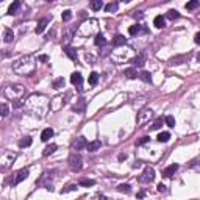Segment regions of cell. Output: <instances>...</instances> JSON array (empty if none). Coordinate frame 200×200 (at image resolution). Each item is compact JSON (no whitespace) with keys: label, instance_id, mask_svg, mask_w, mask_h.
<instances>
[{"label":"cell","instance_id":"ac0fdd59","mask_svg":"<svg viewBox=\"0 0 200 200\" xmlns=\"http://www.w3.org/2000/svg\"><path fill=\"white\" fill-rule=\"evenodd\" d=\"M94 42H95V45H105L106 44V39H105V36L102 35V33H98V35H95V39H94Z\"/></svg>","mask_w":200,"mask_h":200},{"label":"cell","instance_id":"484cf974","mask_svg":"<svg viewBox=\"0 0 200 200\" xmlns=\"http://www.w3.org/2000/svg\"><path fill=\"white\" fill-rule=\"evenodd\" d=\"M88 81H89L91 86H95L97 81H98V73H97V72H92V73L89 75V80H88Z\"/></svg>","mask_w":200,"mask_h":200},{"label":"cell","instance_id":"83f0119b","mask_svg":"<svg viewBox=\"0 0 200 200\" xmlns=\"http://www.w3.org/2000/svg\"><path fill=\"white\" fill-rule=\"evenodd\" d=\"M139 31H141V25H138V23H136V25H131V27L128 28V33H130L131 36H135V35H138Z\"/></svg>","mask_w":200,"mask_h":200},{"label":"cell","instance_id":"5bb4252c","mask_svg":"<svg viewBox=\"0 0 200 200\" xmlns=\"http://www.w3.org/2000/svg\"><path fill=\"white\" fill-rule=\"evenodd\" d=\"M123 75H125L127 78H136V77H138V72H136L135 67H130V69H125V70H123Z\"/></svg>","mask_w":200,"mask_h":200},{"label":"cell","instance_id":"74e56055","mask_svg":"<svg viewBox=\"0 0 200 200\" xmlns=\"http://www.w3.org/2000/svg\"><path fill=\"white\" fill-rule=\"evenodd\" d=\"M25 102H23V100L22 98H19V100H14V102H13V106H22Z\"/></svg>","mask_w":200,"mask_h":200},{"label":"cell","instance_id":"f35d334b","mask_svg":"<svg viewBox=\"0 0 200 200\" xmlns=\"http://www.w3.org/2000/svg\"><path fill=\"white\" fill-rule=\"evenodd\" d=\"M158 191H160V192H164V191H166V186H164L163 183H160V185H158Z\"/></svg>","mask_w":200,"mask_h":200},{"label":"cell","instance_id":"30bf717a","mask_svg":"<svg viewBox=\"0 0 200 200\" xmlns=\"http://www.w3.org/2000/svg\"><path fill=\"white\" fill-rule=\"evenodd\" d=\"M100 141L98 139H95V141H92V142H88L86 144V148H88V152H95V150H98L100 148Z\"/></svg>","mask_w":200,"mask_h":200},{"label":"cell","instance_id":"ffe728a7","mask_svg":"<svg viewBox=\"0 0 200 200\" xmlns=\"http://www.w3.org/2000/svg\"><path fill=\"white\" fill-rule=\"evenodd\" d=\"M117 8H119V3H117V2H111V3H108V5L105 6V11H106V13H116Z\"/></svg>","mask_w":200,"mask_h":200},{"label":"cell","instance_id":"e575fe53","mask_svg":"<svg viewBox=\"0 0 200 200\" xmlns=\"http://www.w3.org/2000/svg\"><path fill=\"white\" fill-rule=\"evenodd\" d=\"M198 6V0H192V2L186 3V10H195Z\"/></svg>","mask_w":200,"mask_h":200},{"label":"cell","instance_id":"277c9868","mask_svg":"<svg viewBox=\"0 0 200 200\" xmlns=\"http://www.w3.org/2000/svg\"><path fill=\"white\" fill-rule=\"evenodd\" d=\"M28 169H20L17 173H16V178H14V181H13V186H16V185H19L20 181H23L25 178L28 177Z\"/></svg>","mask_w":200,"mask_h":200},{"label":"cell","instance_id":"4dcf8cb0","mask_svg":"<svg viewBox=\"0 0 200 200\" xmlns=\"http://www.w3.org/2000/svg\"><path fill=\"white\" fill-rule=\"evenodd\" d=\"M10 113V108H8V105H5V103H2V105H0V116H6Z\"/></svg>","mask_w":200,"mask_h":200},{"label":"cell","instance_id":"52a82bcc","mask_svg":"<svg viewBox=\"0 0 200 200\" xmlns=\"http://www.w3.org/2000/svg\"><path fill=\"white\" fill-rule=\"evenodd\" d=\"M50 23V19H42V20H39V23H38V27H36V30H35V33L36 35H41L44 30H45V27H47V25Z\"/></svg>","mask_w":200,"mask_h":200},{"label":"cell","instance_id":"8d00e7d4","mask_svg":"<svg viewBox=\"0 0 200 200\" xmlns=\"http://www.w3.org/2000/svg\"><path fill=\"white\" fill-rule=\"evenodd\" d=\"M148 141H150V138H148V136H144V138H141V139L136 142V145H144V144H147Z\"/></svg>","mask_w":200,"mask_h":200},{"label":"cell","instance_id":"d6986e66","mask_svg":"<svg viewBox=\"0 0 200 200\" xmlns=\"http://www.w3.org/2000/svg\"><path fill=\"white\" fill-rule=\"evenodd\" d=\"M30 145H31V138H30V136H25V138H22V139L19 141V147H20V148L30 147Z\"/></svg>","mask_w":200,"mask_h":200},{"label":"cell","instance_id":"d4e9b609","mask_svg":"<svg viewBox=\"0 0 200 200\" xmlns=\"http://www.w3.org/2000/svg\"><path fill=\"white\" fill-rule=\"evenodd\" d=\"M178 17H180V13H178L177 10H169V11H167V19L175 20V19H178Z\"/></svg>","mask_w":200,"mask_h":200},{"label":"cell","instance_id":"44dd1931","mask_svg":"<svg viewBox=\"0 0 200 200\" xmlns=\"http://www.w3.org/2000/svg\"><path fill=\"white\" fill-rule=\"evenodd\" d=\"M13 39H14V33H13V30L6 28V30H5V35H3V41H5V42H13Z\"/></svg>","mask_w":200,"mask_h":200},{"label":"cell","instance_id":"60d3db41","mask_svg":"<svg viewBox=\"0 0 200 200\" xmlns=\"http://www.w3.org/2000/svg\"><path fill=\"white\" fill-rule=\"evenodd\" d=\"M39 60H41V61H47V60H48V58H47V56H45V55H42V56H39Z\"/></svg>","mask_w":200,"mask_h":200},{"label":"cell","instance_id":"cb8c5ba5","mask_svg":"<svg viewBox=\"0 0 200 200\" xmlns=\"http://www.w3.org/2000/svg\"><path fill=\"white\" fill-rule=\"evenodd\" d=\"M117 189H119L120 192H125V194H130V191H131V186H130L128 183H122V185H119V186H117Z\"/></svg>","mask_w":200,"mask_h":200},{"label":"cell","instance_id":"e0dca14e","mask_svg":"<svg viewBox=\"0 0 200 200\" xmlns=\"http://www.w3.org/2000/svg\"><path fill=\"white\" fill-rule=\"evenodd\" d=\"M55 150H56V144H50V145H47V147L44 148L42 155H44V156H48V155H52Z\"/></svg>","mask_w":200,"mask_h":200},{"label":"cell","instance_id":"3957f363","mask_svg":"<svg viewBox=\"0 0 200 200\" xmlns=\"http://www.w3.org/2000/svg\"><path fill=\"white\" fill-rule=\"evenodd\" d=\"M153 178H155V170L152 167H145L144 172H142V175L139 177V181L141 183H150Z\"/></svg>","mask_w":200,"mask_h":200},{"label":"cell","instance_id":"836d02e7","mask_svg":"<svg viewBox=\"0 0 200 200\" xmlns=\"http://www.w3.org/2000/svg\"><path fill=\"white\" fill-rule=\"evenodd\" d=\"M61 17H63L64 22H69V20L72 19V13H70L69 10H66V11H63V16H61Z\"/></svg>","mask_w":200,"mask_h":200},{"label":"cell","instance_id":"1f68e13d","mask_svg":"<svg viewBox=\"0 0 200 200\" xmlns=\"http://www.w3.org/2000/svg\"><path fill=\"white\" fill-rule=\"evenodd\" d=\"M161 125H163V119H158V120L153 122V125L150 127V130H160V128H161Z\"/></svg>","mask_w":200,"mask_h":200},{"label":"cell","instance_id":"7a4b0ae2","mask_svg":"<svg viewBox=\"0 0 200 200\" xmlns=\"http://www.w3.org/2000/svg\"><path fill=\"white\" fill-rule=\"evenodd\" d=\"M69 167L73 170V172H80L81 167H83V160L78 153H72L69 156Z\"/></svg>","mask_w":200,"mask_h":200},{"label":"cell","instance_id":"9a60e30c","mask_svg":"<svg viewBox=\"0 0 200 200\" xmlns=\"http://www.w3.org/2000/svg\"><path fill=\"white\" fill-rule=\"evenodd\" d=\"M153 25H155L156 28H163L164 25H166V19H164L163 16H156L155 20H153Z\"/></svg>","mask_w":200,"mask_h":200},{"label":"cell","instance_id":"f1b7e54d","mask_svg":"<svg viewBox=\"0 0 200 200\" xmlns=\"http://www.w3.org/2000/svg\"><path fill=\"white\" fill-rule=\"evenodd\" d=\"M78 185H81V186H94L95 185V181L94 180H89V178H81L80 181H78Z\"/></svg>","mask_w":200,"mask_h":200},{"label":"cell","instance_id":"6da1fadb","mask_svg":"<svg viewBox=\"0 0 200 200\" xmlns=\"http://www.w3.org/2000/svg\"><path fill=\"white\" fill-rule=\"evenodd\" d=\"M23 94H25V89H23V86H20V85L8 86V88L5 89V95H6L8 98H11L13 102H14V100H19Z\"/></svg>","mask_w":200,"mask_h":200},{"label":"cell","instance_id":"d590c367","mask_svg":"<svg viewBox=\"0 0 200 200\" xmlns=\"http://www.w3.org/2000/svg\"><path fill=\"white\" fill-rule=\"evenodd\" d=\"M75 189H77V185H69L66 189L61 191V194H66V192H70V191H75Z\"/></svg>","mask_w":200,"mask_h":200},{"label":"cell","instance_id":"8992f818","mask_svg":"<svg viewBox=\"0 0 200 200\" xmlns=\"http://www.w3.org/2000/svg\"><path fill=\"white\" fill-rule=\"evenodd\" d=\"M70 83L80 86V85L83 83V75H81L80 72H73V73L70 75Z\"/></svg>","mask_w":200,"mask_h":200},{"label":"cell","instance_id":"d6a6232c","mask_svg":"<svg viewBox=\"0 0 200 200\" xmlns=\"http://www.w3.org/2000/svg\"><path fill=\"white\" fill-rule=\"evenodd\" d=\"M166 123H167V127H175V119L173 116H166Z\"/></svg>","mask_w":200,"mask_h":200},{"label":"cell","instance_id":"4fadbf2b","mask_svg":"<svg viewBox=\"0 0 200 200\" xmlns=\"http://www.w3.org/2000/svg\"><path fill=\"white\" fill-rule=\"evenodd\" d=\"M19 8H20V2H17V0H16V2H13V3L10 5V8H8V14H10V16L16 14V13L19 11Z\"/></svg>","mask_w":200,"mask_h":200},{"label":"cell","instance_id":"8fae6325","mask_svg":"<svg viewBox=\"0 0 200 200\" xmlns=\"http://www.w3.org/2000/svg\"><path fill=\"white\" fill-rule=\"evenodd\" d=\"M89 8L94 10V11H100L103 8V2H102V0H92V2L89 3Z\"/></svg>","mask_w":200,"mask_h":200},{"label":"cell","instance_id":"7402d4cb","mask_svg":"<svg viewBox=\"0 0 200 200\" xmlns=\"http://www.w3.org/2000/svg\"><path fill=\"white\" fill-rule=\"evenodd\" d=\"M138 77L141 78V80H144L145 83H152V77H150V73L148 72H141V73H138Z\"/></svg>","mask_w":200,"mask_h":200},{"label":"cell","instance_id":"5b68a950","mask_svg":"<svg viewBox=\"0 0 200 200\" xmlns=\"http://www.w3.org/2000/svg\"><path fill=\"white\" fill-rule=\"evenodd\" d=\"M86 139L83 138V136H78V138H75V141L72 142V147H73V150H81V148H85L86 147Z\"/></svg>","mask_w":200,"mask_h":200},{"label":"cell","instance_id":"f546056e","mask_svg":"<svg viewBox=\"0 0 200 200\" xmlns=\"http://www.w3.org/2000/svg\"><path fill=\"white\" fill-rule=\"evenodd\" d=\"M53 88H55V89H61V88H64V78H58V80H55V81H53Z\"/></svg>","mask_w":200,"mask_h":200},{"label":"cell","instance_id":"ab89813d","mask_svg":"<svg viewBox=\"0 0 200 200\" xmlns=\"http://www.w3.org/2000/svg\"><path fill=\"white\" fill-rule=\"evenodd\" d=\"M194 41H195V44H198V42H200V33H195V36H194Z\"/></svg>","mask_w":200,"mask_h":200},{"label":"cell","instance_id":"2e32d148","mask_svg":"<svg viewBox=\"0 0 200 200\" xmlns=\"http://www.w3.org/2000/svg\"><path fill=\"white\" fill-rule=\"evenodd\" d=\"M64 52L67 53V56H69L70 60H73V61H77V60H78V56H77V52H75L73 48H70V47H64Z\"/></svg>","mask_w":200,"mask_h":200},{"label":"cell","instance_id":"4316f807","mask_svg":"<svg viewBox=\"0 0 200 200\" xmlns=\"http://www.w3.org/2000/svg\"><path fill=\"white\" fill-rule=\"evenodd\" d=\"M169 139H170V133H167V131H163V133L158 135V141L160 142H167Z\"/></svg>","mask_w":200,"mask_h":200},{"label":"cell","instance_id":"ba28073f","mask_svg":"<svg viewBox=\"0 0 200 200\" xmlns=\"http://www.w3.org/2000/svg\"><path fill=\"white\" fill-rule=\"evenodd\" d=\"M177 170H178V164H170L169 167H166V169H164L163 175H164V177H167V178H170V177H172V175H173L175 172H177Z\"/></svg>","mask_w":200,"mask_h":200},{"label":"cell","instance_id":"9c48e42d","mask_svg":"<svg viewBox=\"0 0 200 200\" xmlns=\"http://www.w3.org/2000/svg\"><path fill=\"white\" fill-rule=\"evenodd\" d=\"M125 42H127V38H125L123 35H116V36L113 38V45H114V47H120V45H123Z\"/></svg>","mask_w":200,"mask_h":200},{"label":"cell","instance_id":"7c38bea8","mask_svg":"<svg viewBox=\"0 0 200 200\" xmlns=\"http://www.w3.org/2000/svg\"><path fill=\"white\" fill-rule=\"evenodd\" d=\"M53 136V130L52 128H45L42 133H41V141H44V142H47L50 138Z\"/></svg>","mask_w":200,"mask_h":200},{"label":"cell","instance_id":"603a6c76","mask_svg":"<svg viewBox=\"0 0 200 200\" xmlns=\"http://www.w3.org/2000/svg\"><path fill=\"white\" fill-rule=\"evenodd\" d=\"M144 61H145L144 53H141L139 56H136V58H133V60H131V63H133L135 66H142V64H144Z\"/></svg>","mask_w":200,"mask_h":200}]
</instances>
